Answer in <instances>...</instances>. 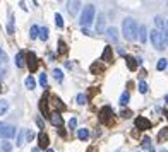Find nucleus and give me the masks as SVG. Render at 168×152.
I'll list each match as a JSON object with an SVG mask.
<instances>
[{
    "instance_id": "48",
    "label": "nucleus",
    "mask_w": 168,
    "mask_h": 152,
    "mask_svg": "<svg viewBox=\"0 0 168 152\" xmlns=\"http://www.w3.org/2000/svg\"><path fill=\"white\" fill-rule=\"evenodd\" d=\"M33 152H40V149H33Z\"/></svg>"
},
{
    "instance_id": "25",
    "label": "nucleus",
    "mask_w": 168,
    "mask_h": 152,
    "mask_svg": "<svg viewBox=\"0 0 168 152\" xmlns=\"http://www.w3.org/2000/svg\"><path fill=\"white\" fill-rule=\"evenodd\" d=\"M38 38H41L43 41L48 39V27H40V36Z\"/></svg>"
},
{
    "instance_id": "14",
    "label": "nucleus",
    "mask_w": 168,
    "mask_h": 152,
    "mask_svg": "<svg viewBox=\"0 0 168 152\" xmlns=\"http://www.w3.org/2000/svg\"><path fill=\"white\" fill-rule=\"evenodd\" d=\"M137 33H139V41L141 43H146L148 41V31H146L144 26H139L137 27Z\"/></svg>"
},
{
    "instance_id": "6",
    "label": "nucleus",
    "mask_w": 168,
    "mask_h": 152,
    "mask_svg": "<svg viewBox=\"0 0 168 152\" xmlns=\"http://www.w3.org/2000/svg\"><path fill=\"white\" fill-rule=\"evenodd\" d=\"M113 116V109H112V106H103L100 109V120L103 123H106L110 118Z\"/></svg>"
},
{
    "instance_id": "3",
    "label": "nucleus",
    "mask_w": 168,
    "mask_h": 152,
    "mask_svg": "<svg viewBox=\"0 0 168 152\" xmlns=\"http://www.w3.org/2000/svg\"><path fill=\"white\" fill-rule=\"evenodd\" d=\"M15 134H17V130L15 126L12 125H0V138H4V140H9V138H14Z\"/></svg>"
},
{
    "instance_id": "31",
    "label": "nucleus",
    "mask_w": 168,
    "mask_h": 152,
    "mask_svg": "<svg viewBox=\"0 0 168 152\" xmlns=\"http://www.w3.org/2000/svg\"><path fill=\"white\" fill-rule=\"evenodd\" d=\"M17 145L19 147H23L24 145V130H21V132L17 134Z\"/></svg>"
},
{
    "instance_id": "22",
    "label": "nucleus",
    "mask_w": 168,
    "mask_h": 152,
    "mask_svg": "<svg viewBox=\"0 0 168 152\" xmlns=\"http://www.w3.org/2000/svg\"><path fill=\"white\" fill-rule=\"evenodd\" d=\"M53 77H55L57 82H62L64 80V72L60 70V68H53Z\"/></svg>"
},
{
    "instance_id": "18",
    "label": "nucleus",
    "mask_w": 168,
    "mask_h": 152,
    "mask_svg": "<svg viewBox=\"0 0 168 152\" xmlns=\"http://www.w3.org/2000/svg\"><path fill=\"white\" fill-rule=\"evenodd\" d=\"M106 34H108V38H112V41L118 39V31H117V27H113V26L106 29Z\"/></svg>"
},
{
    "instance_id": "15",
    "label": "nucleus",
    "mask_w": 168,
    "mask_h": 152,
    "mask_svg": "<svg viewBox=\"0 0 168 152\" xmlns=\"http://www.w3.org/2000/svg\"><path fill=\"white\" fill-rule=\"evenodd\" d=\"M48 104H52L53 108H58V113L65 109V106L62 104V101H60L58 97H55V96H52V103H48Z\"/></svg>"
},
{
    "instance_id": "38",
    "label": "nucleus",
    "mask_w": 168,
    "mask_h": 152,
    "mask_svg": "<svg viewBox=\"0 0 168 152\" xmlns=\"http://www.w3.org/2000/svg\"><path fill=\"white\" fill-rule=\"evenodd\" d=\"M40 84L43 85V87L46 85V74H45V72H43V74H40Z\"/></svg>"
},
{
    "instance_id": "28",
    "label": "nucleus",
    "mask_w": 168,
    "mask_h": 152,
    "mask_svg": "<svg viewBox=\"0 0 168 152\" xmlns=\"http://www.w3.org/2000/svg\"><path fill=\"white\" fill-rule=\"evenodd\" d=\"M166 65H168L166 58H160V60H158V65H156V68H158V70H165V68H166Z\"/></svg>"
},
{
    "instance_id": "49",
    "label": "nucleus",
    "mask_w": 168,
    "mask_h": 152,
    "mask_svg": "<svg viewBox=\"0 0 168 152\" xmlns=\"http://www.w3.org/2000/svg\"><path fill=\"white\" fill-rule=\"evenodd\" d=\"M165 115H166V118H168V109H166V111H165Z\"/></svg>"
},
{
    "instance_id": "21",
    "label": "nucleus",
    "mask_w": 168,
    "mask_h": 152,
    "mask_svg": "<svg viewBox=\"0 0 168 152\" xmlns=\"http://www.w3.org/2000/svg\"><path fill=\"white\" fill-rule=\"evenodd\" d=\"M166 138H168V128L165 126V128L160 130V134H158V142H163V140H166Z\"/></svg>"
},
{
    "instance_id": "45",
    "label": "nucleus",
    "mask_w": 168,
    "mask_h": 152,
    "mask_svg": "<svg viewBox=\"0 0 168 152\" xmlns=\"http://www.w3.org/2000/svg\"><path fill=\"white\" fill-rule=\"evenodd\" d=\"M149 152H156V150H154V147H149Z\"/></svg>"
},
{
    "instance_id": "30",
    "label": "nucleus",
    "mask_w": 168,
    "mask_h": 152,
    "mask_svg": "<svg viewBox=\"0 0 168 152\" xmlns=\"http://www.w3.org/2000/svg\"><path fill=\"white\" fill-rule=\"evenodd\" d=\"M7 109H9V103H7V101H4V99H2V101H0V116L4 115V113L7 111Z\"/></svg>"
},
{
    "instance_id": "51",
    "label": "nucleus",
    "mask_w": 168,
    "mask_h": 152,
    "mask_svg": "<svg viewBox=\"0 0 168 152\" xmlns=\"http://www.w3.org/2000/svg\"><path fill=\"white\" fill-rule=\"evenodd\" d=\"M46 152H53V150H52V149H48V150H46Z\"/></svg>"
},
{
    "instance_id": "42",
    "label": "nucleus",
    "mask_w": 168,
    "mask_h": 152,
    "mask_svg": "<svg viewBox=\"0 0 168 152\" xmlns=\"http://www.w3.org/2000/svg\"><path fill=\"white\" fill-rule=\"evenodd\" d=\"M36 125L40 126L41 130H43V126H45V123H43V120H41V118H36Z\"/></svg>"
},
{
    "instance_id": "5",
    "label": "nucleus",
    "mask_w": 168,
    "mask_h": 152,
    "mask_svg": "<svg viewBox=\"0 0 168 152\" xmlns=\"http://www.w3.org/2000/svg\"><path fill=\"white\" fill-rule=\"evenodd\" d=\"M134 125H136V128H139V130H149L151 128V121L148 118H144V116H137V118L134 120Z\"/></svg>"
},
{
    "instance_id": "46",
    "label": "nucleus",
    "mask_w": 168,
    "mask_h": 152,
    "mask_svg": "<svg viewBox=\"0 0 168 152\" xmlns=\"http://www.w3.org/2000/svg\"><path fill=\"white\" fill-rule=\"evenodd\" d=\"M2 92H4V87H2V85H0V94H2Z\"/></svg>"
},
{
    "instance_id": "29",
    "label": "nucleus",
    "mask_w": 168,
    "mask_h": 152,
    "mask_svg": "<svg viewBox=\"0 0 168 152\" xmlns=\"http://www.w3.org/2000/svg\"><path fill=\"white\" fill-rule=\"evenodd\" d=\"M0 149H2V152H11L12 150V144L11 142H2V145H0Z\"/></svg>"
},
{
    "instance_id": "52",
    "label": "nucleus",
    "mask_w": 168,
    "mask_h": 152,
    "mask_svg": "<svg viewBox=\"0 0 168 152\" xmlns=\"http://www.w3.org/2000/svg\"><path fill=\"white\" fill-rule=\"evenodd\" d=\"M161 152H168V150H166V149H163V150H161Z\"/></svg>"
},
{
    "instance_id": "35",
    "label": "nucleus",
    "mask_w": 168,
    "mask_h": 152,
    "mask_svg": "<svg viewBox=\"0 0 168 152\" xmlns=\"http://www.w3.org/2000/svg\"><path fill=\"white\" fill-rule=\"evenodd\" d=\"M149 147H151V138L144 137L142 138V149H148V150H149Z\"/></svg>"
},
{
    "instance_id": "33",
    "label": "nucleus",
    "mask_w": 168,
    "mask_h": 152,
    "mask_svg": "<svg viewBox=\"0 0 168 152\" xmlns=\"http://www.w3.org/2000/svg\"><path fill=\"white\" fill-rule=\"evenodd\" d=\"M139 92H141V94H146V92H148V84H146L144 80L139 82Z\"/></svg>"
},
{
    "instance_id": "24",
    "label": "nucleus",
    "mask_w": 168,
    "mask_h": 152,
    "mask_svg": "<svg viewBox=\"0 0 168 152\" xmlns=\"http://www.w3.org/2000/svg\"><path fill=\"white\" fill-rule=\"evenodd\" d=\"M24 84H26V87H28V89H34V87H36V82H34V79L31 77V75L26 79V80H24Z\"/></svg>"
},
{
    "instance_id": "23",
    "label": "nucleus",
    "mask_w": 168,
    "mask_h": 152,
    "mask_svg": "<svg viewBox=\"0 0 168 152\" xmlns=\"http://www.w3.org/2000/svg\"><path fill=\"white\" fill-rule=\"evenodd\" d=\"M58 53H60V55H65V53H67V45H65L64 39L58 41Z\"/></svg>"
},
{
    "instance_id": "54",
    "label": "nucleus",
    "mask_w": 168,
    "mask_h": 152,
    "mask_svg": "<svg viewBox=\"0 0 168 152\" xmlns=\"http://www.w3.org/2000/svg\"><path fill=\"white\" fill-rule=\"evenodd\" d=\"M0 125H2V123H0Z\"/></svg>"
},
{
    "instance_id": "1",
    "label": "nucleus",
    "mask_w": 168,
    "mask_h": 152,
    "mask_svg": "<svg viewBox=\"0 0 168 152\" xmlns=\"http://www.w3.org/2000/svg\"><path fill=\"white\" fill-rule=\"evenodd\" d=\"M122 33L127 41H136V38H137V23L132 17H127L122 23Z\"/></svg>"
},
{
    "instance_id": "4",
    "label": "nucleus",
    "mask_w": 168,
    "mask_h": 152,
    "mask_svg": "<svg viewBox=\"0 0 168 152\" xmlns=\"http://www.w3.org/2000/svg\"><path fill=\"white\" fill-rule=\"evenodd\" d=\"M149 38H151V43H153V46L156 50H165V43H163V39H161V33L160 31H156V29H153L149 33Z\"/></svg>"
},
{
    "instance_id": "37",
    "label": "nucleus",
    "mask_w": 168,
    "mask_h": 152,
    "mask_svg": "<svg viewBox=\"0 0 168 152\" xmlns=\"http://www.w3.org/2000/svg\"><path fill=\"white\" fill-rule=\"evenodd\" d=\"M7 29H9V33H14V17L11 15V21H9V26H7Z\"/></svg>"
},
{
    "instance_id": "26",
    "label": "nucleus",
    "mask_w": 168,
    "mask_h": 152,
    "mask_svg": "<svg viewBox=\"0 0 168 152\" xmlns=\"http://www.w3.org/2000/svg\"><path fill=\"white\" fill-rule=\"evenodd\" d=\"M129 99H131L129 92H123L122 96H120V104H122V106H127V104H129Z\"/></svg>"
},
{
    "instance_id": "11",
    "label": "nucleus",
    "mask_w": 168,
    "mask_h": 152,
    "mask_svg": "<svg viewBox=\"0 0 168 152\" xmlns=\"http://www.w3.org/2000/svg\"><path fill=\"white\" fill-rule=\"evenodd\" d=\"M125 60H127V67H129V70H131V72L137 70V58H134V56L127 55V56H125Z\"/></svg>"
},
{
    "instance_id": "34",
    "label": "nucleus",
    "mask_w": 168,
    "mask_h": 152,
    "mask_svg": "<svg viewBox=\"0 0 168 152\" xmlns=\"http://www.w3.org/2000/svg\"><path fill=\"white\" fill-rule=\"evenodd\" d=\"M55 24L58 27H64V19H62V15L60 14H55Z\"/></svg>"
},
{
    "instance_id": "40",
    "label": "nucleus",
    "mask_w": 168,
    "mask_h": 152,
    "mask_svg": "<svg viewBox=\"0 0 168 152\" xmlns=\"http://www.w3.org/2000/svg\"><path fill=\"white\" fill-rule=\"evenodd\" d=\"M161 39H163L165 46H168V31H165V33H161Z\"/></svg>"
},
{
    "instance_id": "44",
    "label": "nucleus",
    "mask_w": 168,
    "mask_h": 152,
    "mask_svg": "<svg viewBox=\"0 0 168 152\" xmlns=\"http://www.w3.org/2000/svg\"><path fill=\"white\" fill-rule=\"evenodd\" d=\"M82 34H86V36H89V29H88V27H82Z\"/></svg>"
},
{
    "instance_id": "41",
    "label": "nucleus",
    "mask_w": 168,
    "mask_h": 152,
    "mask_svg": "<svg viewBox=\"0 0 168 152\" xmlns=\"http://www.w3.org/2000/svg\"><path fill=\"white\" fill-rule=\"evenodd\" d=\"M26 138H28V140H33V138H34V134L31 132V130H28V132H26Z\"/></svg>"
},
{
    "instance_id": "39",
    "label": "nucleus",
    "mask_w": 168,
    "mask_h": 152,
    "mask_svg": "<svg viewBox=\"0 0 168 152\" xmlns=\"http://www.w3.org/2000/svg\"><path fill=\"white\" fill-rule=\"evenodd\" d=\"M75 126H77V120H75V118H71V120H69V128L74 130Z\"/></svg>"
},
{
    "instance_id": "10",
    "label": "nucleus",
    "mask_w": 168,
    "mask_h": 152,
    "mask_svg": "<svg viewBox=\"0 0 168 152\" xmlns=\"http://www.w3.org/2000/svg\"><path fill=\"white\" fill-rule=\"evenodd\" d=\"M38 142H40V149H48L50 138L45 132H40V134H38Z\"/></svg>"
},
{
    "instance_id": "50",
    "label": "nucleus",
    "mask_w": 168,
    "mask_h": 152,
    "mask_svg": "<svg viewBox=\"0 0 168 152\" xmlns=\"http://www.w3.org/2000/svg\"><path fill=\"white\" fill-rule=\"evenodd\" d=\"M165 101H166V103H168V96H166V97H165Z\"/></svg>"
},
{
    "instance_id": "12",
    "label": "nucleus",
    "mask_w": 168,
    "mask_h": 152,
    "mask_svg": "<svg viewBox=\"0 0 168 152\" xmlns=\"http://www.w3.org/2000/svg\"><path fill=\"white\" fill-rule=\"evenodd\" d=\"M112 56H113V53H112V46H105L103 55H101V60H103V62H112Z\"/></svg>"
},
{
    "instance_id": "17",
    "label": "nucleus",
    "mask_w": 168,
    "mask_h": 152,
    "mask_svg": "<svg viewBox=\"0 0 168 152\" xmlns=\"http://www.w3.org/2000/svg\"><path fill=\"white\" fill-rule=\"evenodd\" d=\"M77 137H79V140H88V138H89V130L88 128H79L77 130Z\"/></svg>"
},
{
    "instance_id": "47",
    "label": "nucleus",
    "mask_w": 168,
    "mask_h": 152,
    "mask_svg": "<svg viewBox=\"0 0 168 152\" xmlns=\"http://www.w3.org/2000/svg\"><path fill=\"white\" fill-rule=\"evenodd\" d=\"M165 27H166V31H168V21H166V23H165Z\"/></svg>"
},
{
    "instance_id": "27",
    "label": "nucleus",
    "mask_w": 168,
    "mask_h": 152,
    "mask_svg": "<svg viewBox=\"0 0 168 152\" xmlns=\"http://www.w3.org/2000/svg\"><path fill=\"white\" fill-rule=\"evenodd\" d=\"M29 36H31V39H36V38L40 36V27L38 26H31V34Z\"/></svg>"
},
{
    "instance_id": "7",
    "label": "nucleus",
    "mask_w": 168,
    "mask_h": 152,
    "mask_svg": "<svg viewBox=\"0 0 168 152\" xmlns=\"http://www.w3.org/2000/svg\"><path fill=\"white\" fill-rule=\"evenodd\" d=\"M28 67H29V72H36L38 68V58L33 51L28 53Z\"/></svg>"
},
{
    "instance_id": "2",
    "label": "nucleus",
    "mask_w": 168,
    "mask_h": 152,
    "mask_svg": "<svg viewBox=\"0 0 168 152\" xmlns=\"http://www.w3.org/2000/svg\"><path fill=\"white\" fill-rule=\"evenodd\" d=\"M94 15H96V9H94V5H86V7L82 9V12H81V26L82 27L91 26L93 21H94Z\"/></svg>"
},
{
    "instance_id": "36",
    "label": "nucleus",
    "mask_w": 168,
    "mask_h": 152,
    "mask_svg": "<svg viewBox=\"0 0 168 152\" xmlns=\"http://www.w3.org/2000/svg\"><path fill=\"white\" fill-rule=\"evenodd\" d=\"M120 116H122V118H131V116H132V111H131V109H122Z\"/></svg>"
},
{
    "instance_id": "19",
    "label": "nucleus",
    "mask_w": 168,
    "mask_h": 152,
    "mask_svg": "<svg viewBox=\"0 0 168 152\" xmlns=\"http://www.w3.org/2000/svg\"><path fill=\"white\" fill-rule=\"evenodd\" d=\"M105 31V17L103 15H98V24H96V33H103Z\"/></svg>"
},
{
    "instance_id": "20",
    "label": "nucleus",
    "mask_w": 168,
    "mask_h": 152,
    "mask_svg": "<svg viewBox=\"0 0 168 152\" xmlns=\"http://www.w3.org/2000/svg\"><path fill=\"white\" fill-rule=\"evenodd\" d=\"M15 65L19 68L24 67V53L23 51H17V55H15Z\"/></svg>"
},
{
    "instance_id": "43",
    "label": "nucleus",
    "mask_w": 168,
    "mask_h": 152,
    "mask_svg": "<svg viewBox=\"0 0 168 152\" xmlns=\"http://www.w3.org/2000/svg\"><path fill=\"white\" fill-rule=\"evenodd\" d=\"M4 74H5V68L0 65V80H2V77H4Z\"/></svg>"
},
{
    "instance_id": "13",
    "label": "nucleus",
    "mask_w": 168,
    "mask_h": 152,
    "mask_svg": "<svg viewBox=\"0 0 168 152\" xmlns=\"http://www.w3.org/2000/svg\"><path fill=\"white\" fill-rule=\"evenodd\" d=\"M154 24H156V27H158L156 31H160V33H165V31H166V27H165V21H163L161 15H156V17H154Z\"/></svg>"
},
{
    "instance_id": "9",
    "label": "nucleus",
    "mask_w": 168,
    "mask_h": 152,
    "mask_svg": "<svg viewBox=\"0 0 168 152\" xmlns=\"http://www.w3.org/2000/svg\"><path fill=\"white\" fill-rule=\"evenodd\" d=\"M46 97H48V94H45V97H41V101H40V111L43 113V116L50 118V111H48V101H46Z\"/></svg>"
},
{
    "instance_id": "8",
    "label": "nucleus",
    "mask_w": 168,
    "mask_h": 152,
    "mask_svg": "<svg viewBox=\"0 0 168 152\" xmlns=\"http://www.w3.org/2000/svg\"><path fill=\"white\" fill-rule=\"evenodd\" d=\"M50 121H52V125L53 126H62L64 125V118H62V115H60L58 111H55V113H50Z\"/></svg>"
},
{
    "instance_id": "32",
    "label": "nucleus",
    "mask_w": 168,
    "mask_h": 152,
    "mask_svg": "<svg viewBox=\"0 0 168 152\" xmlns=\"http://www.w3.org/2000/svg\"><path fill=\"white\" fill-rule=\"evenodd\" d=\"M88 103V96H86V94H77V104H81V106H82V104H86Z\"/></svg>"
},
{
    "instance_id": "53",
    "label": "nucleus",
    "mask_w": 168,
    "mask_h": 152,
    "mask_svg": "<svg viewBox=\"0 0 168 152\" xmlns=\"http://www.w3.org/2000/svg\"><path fill=\"white\" fill-rule=\"evenodd\" d=\"M0 55H2V50H0Z\"/></svg>"
},
{
    "instance_id": "16",
    "label": "nucleus",
    "mask_w": 168,
    "mask_h": 152,
    "mask_svg": "<svg viewBox=\"0 0 168 152\" xmlns=\"http://www.w3.org/2000/svg\"><path fill=\"white\" fill-rule=\"evenodd\" d=\"M79 7H81V2H69V4H67V9H69V12H71L72 15L77 14Z\"/></svg>"
}]
</instances>
